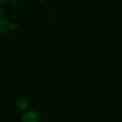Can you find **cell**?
I'll use <instances>...</instances> for the list:
<instances>
[{
    "mask_svg": "<svg viewBox=\"0 0 122 122\" xmlns=\"http://www.w3.org/2000/svg\"><path fill=\"white\" fill-rule=\"evenodd\" d=\"M8 0H0V4H2L5 3Z\"/></svg>",
    "mask_w": 122,
    "mask_h": 122,
    "instance_id": "obj_6",
    "label": "cell"
},
{
    "mask_svg": "<svg viewBox=\"0 0 122 122\" xmlns=\"http://www.w3.org/2000/svg\"><path fill=\"white\" fill-rule=\"evenodd\" d=\"M38 114L34 111H27L21 117L22 122H38Z\"/></svg>",
    "mask_w": 122,
    "mask_h": 122,
    "instance_id": "obj_1",
    "label": "cell"
},
{
    "mask_svg": "<svg viewBox=\"0 0 122 122\" xmlns=\"http://www.w3.org/2000/svg\"><path fill=\"white\" fill-rule=\"evenodd\" d=\"M19 0H10V2L12 5H16L18 3Z\"/></svg>",
    "mask_w": 122,
    "mask_h": 122,
    "instance_id": "obj_4",
    "label": "cell"
},
{
    "mask_svg": "<svg viewBox=\"0 0 122 122\" xmlns=\"http://www.w3.org/2000/svg\"><path fill=\"white\" fill-rule=\"evenodd\" d=\"M3 13H4L3 9L0 7V17H1L2 15H3Z\"/></svg>",
    "mask_w": 122,
    "mask_h": 122,
    "instance_id": "obj_5",
    "label": "cell"
},
{
    "mask_svg": "<svg viewBox=\"0 0 122 122\" xmlns=\"http://www.w3.org/2000/svg\"><path fill=\"white\" fill-rule=\"evenodd\" d=\"M17 107L20 111H25L28 107V102L25 99H20L17 102Z\"/></svg>",
    "mask_w": 122,
    "mask_h": 122,
    "instance_id": "obj_3",
    "label": "cell"
},
{
    "mask_svg": "<svg viewBox=\"0 0 122 122\" xmlns=\"http://www.w3.org/2000/svg\"><path fill=\"white\" fill-rule=\"evenodd\" d=\"M10 25L8 20L4 18H0V33H7L10 30Z\"/></svg>",
    "mask_w": 122,
    "mask_h": 122,
    "instance_id": "obj_2",
    "label": "cell"
}]
</instances>
